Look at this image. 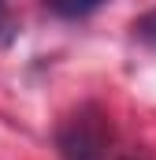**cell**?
Masks as SVG:
<instances>
[{
  "instance_id": "cell-2",
  "label": "cell",
  "mask_w": 156,
  "mask_h": 160,
  "mask_svg": "<svg viewBox=\"0 0 156 160\" xmlns=\"http://www.w3.org/2000/svg\"><path fill=\"white\" fill-rule=\"evenodd\" d=\"M104 4L108 0H48V11L60 15V19H85L97 8H104Z\"/></svg>"
},
{
  "instance_id": "cell-1",
  "label": "cell",
  "mask_w": 156,
  "mask_h": 160,
  "mask_svg": "<svg viewBox=\"0 0 156 160\" xmlns=\"http://www.w3.org/2000/svg\"><path fill=\"white\" fill-rule=\"evenodd\" d=\"M108 119L100 116V108L85 104L75 116H67L60 127V157L63 160H104L108 149Z\"/></svg>"
},
{
  "instance_id": "cell-4",
  "label": "cell",
  "mask_w": 156,
  "mask_h": 160,
  "mask_svg": "<svg viewBox=\"0 0 156 160\" xmlns=\"http://www.w3.org/2000/svg\"><path fill=\"white\" fill-rule=\"evenodd\" d=\"M11 38H15V15H11L7 0H0V45H7Z\"/></svg>"
},
{
  "instance_id": "cell-3",
  "label": "cell",
  "mask_w": 156,
  "mask_h": 160,
  "mask_svg": "<svg viewBox=\"0 0 156 160\" xmlns=\"http://www.w3.org/2000/svg\"><path fill=\"white\" fill-rule=\"evenodd\" d=\"M134 38H141L145 45H156V11L141 15V19L134 22Z\"/></svg>"
}]
</instances>
